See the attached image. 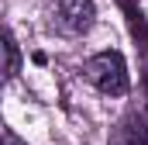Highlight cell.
<instances>
[{
	"mask_svg": "<svg viewBox=\"0 0 148 145\" xmlns=\"http://www.w3.org/2000/svg\"><path fill=\"white\" fill-rule=\"evenodd\" d=\"M97 24V7L93 0H55V28L69 38L86 35Z\"/></svg>",
	"mask_w": 148,
	"mask_h": 145,
	"instance_id": "7a4b0ae2",
	"label": "cell"
},
{
	"mask_svg": "<svg viewBox=\"0 0 148 145\" xmlns=\"http://www.w3.org/2000/svg\"><path fill=\"white\" fill-rule=\"evenodd\" d=\"M83 76L107 97H124L131 90V76H127V62L117 48H103L97 55H90L83 62Z\"/></svg>",
	"mask_w": 148,
	"mask_h": 145,
	"instance_id": "6da1fadb",
	"label": "cell"
},
{
	"mask_svg": "<svg viewBox=\"0 0 148 145\" xmlns=\"http://www.w3.org/2000/svg\"><path fill=\"white\" fill-rule=\"evenodd\" d=\"M121 145H148V121L141 114H131L121 124Z\"/></svg>",
	"mask_w": 148,
	"mask_h": 145,
	"instance_id": "3957f363",
	"label": "cell"
},
{
	"mask_svg": "<svg viewBox=\"0 0 148 145\" xmlns=\"http://www.w3.org/2000/svg\"><path fill=\"white\" fill-rule=\"evenodd\" d=\"M3 55H7L3 76H7V79H14V76L21 72V48H17V38H14V31H10V28L3 31Z\"/></svg>",
	"mask_w": 148,
	"mask_h": 145,
	"instance_id": "277c9868",
	"label": "cell"
},
{
	"mask_svg": "<svg viewBox=\"0 0 148 145\" xmlns=\"http://www.w3.org/2000/svg\"><path fill=\"white\" fill-rule=\"evenodd\" d=\"M3 145H28V142H24V138H17L10 128H3Z\"/></svg>",
	"mask_w": 148,
	"mask_h": 145,
	"instance_id": "5b68a950",
	"label": "cell"
}]
</instances>
